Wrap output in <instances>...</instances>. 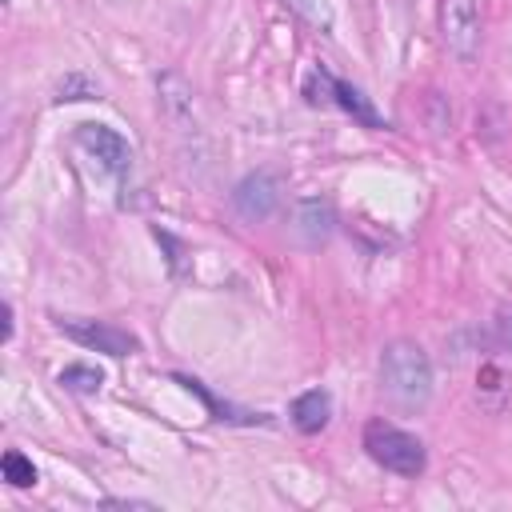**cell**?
<instances>
[{
  "label": "cell",
  "mask_w": 512,
  "mask_h": 512,
  "mask_svg": "<svg viewBox=\"0 0 512 512\" xmlns=\"http://www.w3.org/2000/svg\"><path fill=\"white\" fill-rule=\"evenodd\" d=\"M492 344L512 352V308H500L496 320H492Z\"/></svg>",
  "instance_id": "cell-16"
},
{
  "label": "cell",
  "mask_w": 512,
  "mask_h": 512,
  "mask_svg": "<svg viewBox=\"0 0 512 512\" xmlns=\"http://www.w3.org/2000/svg\"><path fill=\"white\" fill-rule=\"evenodd\" d=\"M0 472H4V480H8L12 488H32V484H36V464H32L24 452H16V448L4 452Z\"/></svg>",
  "instance_id": "cell-12"
},
{
  "label": "cell",
  "mask_w": 512,
  "mask_h": 512,
  "mask_svg": "<svg viewBox=\"0 0 512 512\" xmlns=\"http://www.w3.org/2000/svg\"><path fill=\"white\" fill-rule=\"evenodd\" d=\"M108 508H152V504H144V500H104Z\"/></svg>",
  "instance_id": "cell-17"
},
{
  "label": "cell",
  "mask_w": 512,
  "mask_h": 512,
  "mask_svg": "<svg viewBox=\"0 0 512 512\" xmlns=\"http://www.w3.org/2000/svg\"><path fill=\"white\" fill-rule=\"evenodd\" d=\"M284 8L288 12H296L308 28H316V32H328L332 28V4L328 0H284Z\"/></svg>",
  "instance_id": "cell-13"
},
{
  "label": "cell",
  "mask_w": 512,
  "mask_h": 512,
  "mask_svg": "<svg viewBox=\"0 0 512 512\" xmlns=\"http://www.w3.org/2000/svg\"><path fill=\"white\" fill-rule=\"evenodd\" d=\"M328 416H332V396H328L324 388H308V392H300V396L292 400V424H296L304 436L320 432V428L328 424Z\"/></svg>",
  "instance_id": "cell-9"
},
{
  "label": "cell",
  "mask_w": 512,
  "mask_h": 512,
  "mask_svg": "<svg viewBox=\"0 0 512 512\" xmlns=\"http://www.w3.org/2000/svg\"><path fill=\"white\" fill-rule=\"evenodd\" d=\"M332 88H336V76L316 64V68L308 72V80H304V100H308L312 108H332Z\"/></svg>",
  "instance_id": "cell-14"
},
{
  "label": "cell",
  "mask_w": 512,
  "mask_h": 512,
  "mask_svg": "<svg viewBox=\"0 0 512 512\" xmlns=\"http://www.w3.org/2000/svg\"><path fill=\"white\" fill-rule=\"evenodd\" d=\"M56 328L76 340L80 348H92V352H104V356H132L136 352V336L108 324V320H88V316H60Z\"/></svg>",
  "instance_id": "cell-4"
},
{
  "label": "cell",
  "mask_w": 512,
  "mask_h": 512,
  "mask_svg": "<svg viewBox=\"0 0 512 512\" xmlns=\"http://www.w3.org/2000/svg\"><path fill=\"white\" fill-rule=\"evenodd\" d=\"M332 108L348 112V116L360 120L364 128H384V120L376 116V108L368 104V96H364L360 88H352L348 80H340V76H336V88H332Z\"/></svg>",
  "instance_id": "cell-10"
},
{
  "label": "cell",
  "mask_w": 512,
  "mask_h": 512,
  "mask_svg": "<svg viewBox=\"0 0 512 512\" xmlns=\"http://www.w3.org/2000/svg\"><path fill=\"white\" fill-rule=\"evenodd\" d=\"M336 232V212L324 196H304L296 200L292 208V236L304 244V248H320L328 244V236Z\"/></svg>",
  "instance_id": "cell-8"
},
{
  "label": "cell",
  "mask_w": 512,
  "mask_h": 512,
  "mask_svg": "<svg viewBox=\"0 0 512 512\" xmlns=\"http://www.w3.org/2000/svg\"><path fill=\"white\" fill-rule=\"evenodd\" d=\"M436 28H440V44H444L448 56H456L460 64H472V60L480 56V40H484L480 0H440V8H436Z\"/></svg>",
  "instance_id": "cell-3"
},
{
  "label": "cell",
  "mask_w": 512,
  "mask_h": 512,
  "mask_svg": "<svg viewBox=\"0 0 512 512\" xmlns=\"http://www.w3.org/2000/svg\"><path fill=\"white\" fill-rule=\"evenodd\" d=\"M364 452L384 472H396V476H420L428 468L424 444L412 432H404V428H396L388 420H368L364 424Z\"/></svg>",
  "instance_id": "cell-2"
},
{
  "label": "cell",
  "mask_w": 512,
  "mask_h": 512,
  "mask_svg": "<svg viewBox=\"0 0 512 512\" xmlns=\"http://www.w3.org/2000/svg\"><path fill=\"white\" fill-rule=\"evenodd\" d=\"M56 384H60L64 392H76V396H92V392H100V384H104V372H100L96 364H68V368H60Z\"/></svg>",
  "instance_id": "cell-11"
},
{
  "label": "cell",
  "mask_w": 512,
  "mask_h": 512,
  "mask_svg": "<svg viewBox=\"0 0 512 512\" xmlns=\"http://www.w3.org/2000/svg\"><path fill=\"white\" fill-rule=\"evenodd\" d=\"M280 172H272V168H256V172H248L236 188H232V208H236V216L240 220H252V224H260V220H268L276 208H280Z\"/></svg>",
  "instance_id": "cell-5"
},
{
  "label": "cell",
  "mask_w": 512,
  "mask_h": 512,
  "mask_svg": "<svg viewBox=\"0 0 512 512\" xmlns=\"http://www.w3.org/2000/svg\"><path fill=\"white\" fill-rule=\"evenodd\" d=\"M380 388L400 412H424L432 400V360L416 340H388L380 352Z\"/></svg>",
  "instance_id": "cell-1"
},
{
  "label": "cell",
  "mask_w": 512,
  "mask_h": 512,
  "mask_svg": "<svg viewBox=\"0 0 512 512\" xmlns=\"http://www.w3.org/2000/svg\"><path fill=\"white\" fill-rule=\"evenodd\" d=\"M96 96H100V84L84 72H68L56 88V100H96Z\"/></svg>",
  "instance_id": "cell-15"
},
{
  "label": "cell",
  "mask_w": 512,
  "mask_h": 512,
  "mask_svg": "<svg viewBox=\"0 0 512 512\" xmlns=\"http://www.w3.org/2000/svg\"><path fill=\"white\" fill-rule=\"evenodd\" d=\"M160 92V112L172 124L176 136H200V116H196V92L180 72H160L156 76Z\"/></svg>",
  "instance_id": "cell-6"
},
{
  "label": "cell",
  "mask_w": 512,
  "mask_h": 512,
  "mask_svg": "<svg viewBox=\"0 0 512 512\" xmlns=\"http://www.w3.org/2000/svg\"><path fill=\"white\" fill-rule=\"evenodd\" d=\"M76 144L88 156H96V164L104 172H112L116 180H124L132 172V148H128V140L116 128H108V124H80L76 128Z\"/></svg>",
  "instance_id": "cell-7"
}]
</instances>
